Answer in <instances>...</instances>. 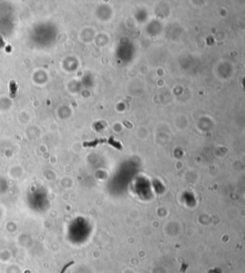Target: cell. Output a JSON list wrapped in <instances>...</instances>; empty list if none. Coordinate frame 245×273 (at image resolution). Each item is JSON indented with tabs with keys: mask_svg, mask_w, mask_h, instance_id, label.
<instances>
[{
	"mask_svg": "<svg viewBox=\"0 0 245 273\" xmlns=\"http://www.w3.org/2000/svg\"><path fill=\"white\" fill-rule=\"evenodd\" d=\"M74 264V262H71V263L67 264L65 265V267H64V268H63V270L61 271V273H64V271H65V270L67 269V268H69V267H70V265H72V264Z\"/></svg>",
	"mask_w": 245,
	"mask_h": 273,
	"instance_id": "3",
	"label": "cell"
},
{
	"mask_svg": "<svg viewBox=\"0 0 245 273\" xmlns=\"http://www.w3.org/2000/svg\"><path fill=\"white\" fill-rule=\"evenodd\" d=\"M107 143H109L110 145H112V146H114V147H116V148L119 149V150H121V149L122 148V144H121L119 142H117L116 139H115L113 137H111V138H107Z\"/></svg>",
	"mask_w": 245,
	"mask_h": 273,
	"instance_id": "2",
	"label": "cell"
},
{
	"mask_svg": "<svg viewBox=\"0 0 245 273\" xmlns=\"http://www.w3.org/2000/svg\"><path fill=\"white\" fill-rule=\"evenodd\" d=\"M105 142H107V138H97V139H94V141H91V142H83V146H85V147H95L99 143H105Z\"/></svg>",
	"mask_w": 245,
	"mask_h": 273,
	"instance_id": "1",
	"label": "cell"
}]
</instances>
